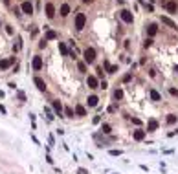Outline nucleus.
<instances>
[{
  "label": "nucleus",
  "instance_id": "c756f323",
  "mask_svg": "<svg viewBox=\"0 0 178 174\" xmlns=\"http://www.w3.org/2000/svg\"><path fill=\"white\" fill-rule=\"evenodd\" d=\"M132 123H134V125H142V121H140L138 117H132Z\"/></svg>",
  "mask_w": 178,
  "mask_h": 174
},
{
  "label": "nucleus",
  "instance_id": "ddd939ff",
  "mask_svg": "<svg viewBox=\"0 0 178 174\" xmlns=\"http://www.w3.org/2000/svg\"><path fill=\"white\" fill-rule=\"evenodd\" d=\"M147 33H149V38H151V37H154V35L158 33V28H156L154 24H149V28H147Z\"/></svg>",
  "mask_w": 178,
  "mask_h": 174
},
{
  "label": "nucleus",
  "instance_id": "aec40b11",
  "mask_svg": "<svg viewBox=\"0 0 178 174\" xmlns=\"http://www.w3.org/2000/svg\"><path fill=\"white\" fill-rule=\"evenodd\" d=\"M53 38H57V33H55V31H51V30L46 31V40H53Z\"/></svg>",
  "mask_w": 178,
  "mask_h": 174
},
{
  "label": "nucleus",
  "instance_id": "7ed1b4c3",
  "mask_svg": "<svg viewBox=\"0 0 178 174\" xmlns=\"http://www.w3.org/2000/svg\"><path fill=\"white\" fill-rule=\"evenodd\" d=\"M119 15H121V20H123V22H127V24H130V22H132V18H134V17H132V13H130V11H127V9H123Z\"/></svg>",
  "mask_w": 178,
  "mask_h": 174
},
{
  "label": "nucleus",
  "instance_id": "dca6fc26",
  "mask_svg": "<svg viewBox=\"0 0 178 174\" xmlns=\"http://www.w3.org/2000/svg\"><path fill=\"white\" fill-rule=\"evenodd\" d=\"M145 138V130H134V139L136 141H142Z\"/></svg>",
  "mask_w": 178,
  "mask_h": 174
},
{
  "label": "nucleus",
  "instance_id": "2eb2a0df",
  "mask_svg": "<svg viewBox=\"0 0 178 174\" xmlns=\"http://www.w3.org/2000/svg\"><path fill=\"white\" fill-rule=\"evenodd\" d=\"M61 15H63V17H68V15H70V6H68V4H63V6H61Z\"/></svg>",
  "mask_w": 178,
  "mask_h": 174
},
{
  "label": "nucleus",
  "instance_id": "f8f14e48",
  "mask_svg": "<svg viewBox=\"0 0 178 174\" xmlns=\"http://www.w3.org/2000/svg\"><path fill=\"white\" fill-rule=\"evenodd\" d=\"M103 66H105V70H107L108 73H116V71H118V66H112L108 61H105V62H103Z\"/></svg>",
  "mask_w": 178,
  "mask_h": 174
},
{
  "label": "nucleus",
  "instance_id": "9d476101",
  "mask_svg": "<svg viewBox=\"0 0 178 174\" xmlns=\"http://www.w3.org/2000/svg\"><path fill=\"white\" fill-rule=\"evenodd\" d=\"M156 128H158V121H156V119H149V123H147V130H149V132H154Z\"/></svg>",
  "mask_w": 178,
  "mask_h": 174
},
{
  "label": "nucleus",
  "instance_id": "f3484780",
  "mask_svg": "<svg viewBox=\"0 0 178 174\" xmlns=\"http://www.w3.org/2000/svg\"><path fill=\"white\" fill-rule=\"evenodd\" d=\"M75 114H77V115H81V117H83V115H86V110H85V106L77 104V106H75Z\"/></svg>",
  "mask_w": 178,
  "mask_h": 174
},
{
  "label": "nucleus",
  "instance_id": "a878e982",
  "mask_svg": "<svg viewBox=\"0 0 178 174\" xmlns=\"http://www.w3.org/2000/svg\"><path fill=\"white\" fill-rule=\"evenodd\" d=\"M64 114H66L68 117H73V110H72L70 106H68V108H64Z\"/></svg>",
  "mask_w": 178,
  "mask_h": 174
},
{
  "label": "nucleus",
  "instance_id": "393cba45",
  "mask_svg": "<svg viewBox=\"0 0 178 174\" xmlns=\"http://www.w3.org/2000/svg\"><path fill=\"white\" fill-rule=\"evenodd\" d=\"M101 130H103L105 134H110V130H112V128H110V125H107V123H105V125L101 127Z\"/></svg>",
  "mask_w": 178,
  "mask_h": 174
},
{
  "label": "nucleus",
  "instance_id": "0eeeda50",
  "mask_svg": "<svg viewBox=\"0 0 178 174\" xmlns=\"http://www.w3.org/2000/svg\"><path fill=\"white\" fill-rule=\"evenodd\" d=\"M20 9L26 13V15H31L33 13V6L30 4V2H22V6H20Z\"/></svg>",
  "mask_w": 178,
  "mask_h": 174
},
{
  "label": "nucleus",
  "instance_id": "5701e85b",
  "mask_svg": "<svg viewBox=\"0 0 178 174\" xmlns=\"http://www.w3.org/2000/svg\"><path fill=\"white\" fill-rule=\"evenodd\" d=\"M167 123H169V125H175V123H176V115L169 114V115H167Z\"/></svg>",
  "mask_w": 178,
  "mask_h": 174
},
{
  "label": "nucleus",
  "instance_id": "20e7f679",
  "mask_svg": "<svg viewBox=\"0 0 178 174\" xmlns=\"http://www.w3.org/2000/svg\"><path fill=\"white\" fill-rule=\"evenodd\" d=\"M86 84H88V88H92V90L99 88V83H97V79H96L94 75H88V79H86Z\"/></svg>",
  "mask_w": 178,
  "mask_h": 174
},
{
  "label": "nucleus",
  "instance_id": "423d86ee",
  "mask_svg": "<svg viewBox=\"0 0 178 174\" xmlns=\"http://www.w3.org/2000/svg\"><path fill=\"white\" fill-rule=\"evenodd\" d=\"M176 2H175V0H167V2H165V9H167V11H169V13H176Z\"/></svg>",
  "mask_w": 178,
  "mask_h": 174
},
{
  "label": "nucleus",
  "instance_id": "4468645a",
  "mask_svg": "<svg viewBox=\"0 0 178 174\" xmlns=\"http://www.w3.org/2000/svg\"><path fill=\"white\" fill-rule=\"evenodd\" d=\"M162 22H163V24H167L169 28H173V30H176V24H175V22H173V20H171L169 17H162Z\"/></svg>",
  "mask_w": 178,
  "mask_h": 174
},
{
  "label": "nucleus",
  "instance_id": "bb28decb",
  "mask_svg": "<svg viewBox=\"0 0 178 174\" xmlns=\"http://www.w3.org/2000/svg\"><path fill=\"white\" fill-rule=\"evenodd\" d=\"M77 68H79V71H86V64H85V62H79Z\"/></svg>",
  "mask_w": 178,
  "mask_h": 174
},
{
  "label": "nucleus",
  "instance_id": "6e6552de",
  "mask_svg": "<svg viewBox=\"0 0 178 174\" xmlns=\"http://www.w3.org/2000/svg\"><path fill=\"white\" fill-rule=\"evenodd\" d=\"M46 17H48V18H53V17H55V6H53V4H46Z\"/></svg>",
  "mask_w": 178,
  "mask_h": 174
},
{
  "label": "nucleus",
  "instance_id": "1a4fd4ad",
  "mask_svg": "<svg viewBox=\"0 0 178 174\" xmlns=\"http://www.w3.org/2000/svg\"><path fill=\"white\" fill-rule=\"evenodd\" d=\"M33 83H35V86L40 90V92H44V90H46V83H44L40 77H35V79H33Z\"/></svg>",
  "mask_w": 178,
  "mask_h": 174
},
{
  "label": "nucleus",
  "instance_id": "7c9ffc66",
  "mask_svg": "<svg viewBox=\"0 0 178 174\" xmlns=\"http://www.w3.org/2000/svg\"><path fill=\"white\" fill-rule=\"evenodd\" d=\"M123 81H125V83H129V81H130V73H127V75L123 77Z\"/></svg>",
  "mask_w": 178,
  "mask_h": 174
},
{
  "label": "nucleus",
  "instance_id": "72a5a7b5",
  "mask_svg": "<svg viewBox=\"0 0 178 174\" xmlns=\"http://www.w3.org/2000/svg\"><path fill=\"white\" fill-rule=\"evenodd\" d=\"M83 2H86V4H88V2H90V0H83Z\"/></svg>",
  "mask_w": 178,
  "mask_h": 174
},
{
  "label": "nucleus",
  "instance_id": "6ab92c4d",
  "mask_svg": "<svg viewBox=\"0 0 178 174\" xmlns=\"http://www.w3.org/2000/svg\"><path fill=\"white\" fill-rule=\"evenodd\" d=\"M97 101H99V99H97L96 95H90V97H88V106H97Z\"/></svg>",
  "mask_w": 178,
  "mask_h": 174
},
{
  "label": "nucleus",
  "instance_id": "9b49d317",
  "mask_svg": "<svg viewBox=\"0 0 178 174\" xmlns=\"http://www.w3.org/2000/svg\"><path fill=\"white\" fill-rule=\"evenodd\" d=\"M31 66H33V70H40L42 68V59H40V57H33Z\"/></svg>",
  "mask_w": 178,
  "mask_h": 174
},
{
  "label": "nucleus",
  "instance_id": "2f4dec72",
  "mask_svg": "<svg viewBox=\"0 0 178 174\" xmlns=\"http://www.w3.org/2000/svg\"><path fill=\"white\" fill-rule=\"evenodd\" d=\"M94 123H96V125H97V123H101V117H99V115H96V117H94Z\"/></svg>",
  "mask_w": 178,
  "mask_h": 174
},
{
  "label": "nucleus",
  "instance_id": "cd10ccee",
  "mask_svg": "<svg viewBox=\"0 0 178 174\" xmlns=\"http://www.w3.org/2000/svg\"><path fill=\"white\" fill-rule=\"evenodd\" d=\"M143 46H145V48H151V46H152V38H147V40L143 42Z\"/></svg>",
  "mask_w": 178,
  "mask_h": 174
},
{
  "label": "nucleus",
  "instance_id": "f03ea898",
  "mask_svg": "<svg viewBox=\"0 0 178 174\" xmlns=\"http://www.w3.org/2000/svg\"><path fill=\"white\" fill-rule=\"evenodd\" d=\"M85 61H86L88 64H92V62L96 61V50H94V48H86V50H85Z\"/></svg>",
  "mask_w": 178,
  "mask_h": 174
},
{
  "label": "nucleus",
  "instance_id": "412c9836",
  "mask_svg": "<svg viewBox=\"0 0 178 174\" xmlns=\"http://www.w3.org/2000/svg\"><path fill=\"white\" fill-rule=\"evenodd\" d=\"M59 51H61L63 55H68V48H66V44H63V42H59Z\"/></svg>",
  "mask_w": 178,
  "mask_h": 174
},
{
  "label": "nucleus",
  "instance_id": "f257e3e1",
  "mask_svg": "<svg viewBox=\"0 0 178 174\" xmlns=\"http://www.w3.org/2000/svg\"><path fill=\"white\" fill-rule=\"evenodd\" d=\"M85 22H86V17H85L83 13H77V15H75V30L81 31V30L85 28Z\"/></svg>",
  "mask_w": 178,
  "mask_h": 174
},
{
  "label": "nucleus",
  "instance_id": "473e14b6",
  "mask_svg": "<svg viewBox=\"0 0 178 174\" xmlns=\"http://www.w3.org/2000/svg\"><path fill=\"white\" fill-rule=\"evenodd\" d=\"M79 174H88V172H86L85 169H79Z\"/></svg>",
  "mask_w": 178,
  "mask_h": 174
},
{
  "label": "nucleus",
  "instance_id": "4be33fe9",
  "mask_svg": "<svg viewBox=\"0 0 178 174\" xmlns=\"http://www.w3.org/2000/svg\"><path fill=\"white\" fill-rule=\"evenodd\" d=\"M151 99H152V101H160L162 97H160V94H158L156 90H151Z\"/></svg>",
  "mask_w": 178,
  "mask_h": 174
},
{
  "label": "nucleus",
  "instance_id": "b1692460",
  "mask_svg": "<svg viewBox=\"0 0 178 174\" xmlns=\"http://www.w3.org/2000/svg\"><path fill=\"white\" fill-rule=\"evenodd\" d=\"M114 97H116V99H121V97H123V90H119V88H118V90L114 92Z\"/></svg>",
  "mask_w": 178,
  "mask_h": 174
},
{
  "label": "nucleus",
  "instance_id": "c85d7f7f",
  "mask_svg": "<svg viewBox=\"0 0 178 174\" xmlns=\"http://www.w3.org/2000/svg\"><path fill=\"white\" fill-rule=\"evenodd\" d=\"M121 150H110V156H119Z\"/></svg>",
  "mask_w": 178,
  "mask_h": 174
},
{
  "label": "nucleus",
  "instance_id": "39448f33",
  "mask_svg": "<svg viewBox=\"0 0 178 174\" xmlns=\"http://www.w3.org/2000/svg\"><path fill=\"white\" fill-rule=\"evenodd\" d=\"M15 62V57H9V59H4V61H0V70H7L11 64Z\"/></svg>",
  "mask_w": 178,
  "mask_h": 174
},
{
  "label": "nucleus",
  "instance_id": "a211bd4d",
  "mask_svg": "<svg viewBox=\"0 0 178 174\" xmlns=\"http://www.w3.org/2000/svg\"><path fill=\"white\" fill-rule=\"evenodd\" d=\"M53 110L61 115V112H63V104H61V101H53Z\"/></svg>",
  "mask_w": 178,
  "mask_h": 174
}]
</instances>
